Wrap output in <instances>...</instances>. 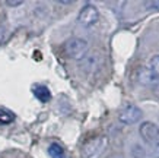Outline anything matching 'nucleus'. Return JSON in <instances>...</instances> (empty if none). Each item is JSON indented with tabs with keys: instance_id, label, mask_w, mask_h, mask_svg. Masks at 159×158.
I'll return each instance as SVG.
<instances>
[{
	"instance_id": "16",
	"label": "nucleus",
	"mask_w": 159,
	"mask_h": 158,
	"mask_svg": "<svg viewBox=\"0 0 159 158\" xmlns=\"http://www.w3.org/2000/svg\"><path fill=\"white\" fill-rule=\"evenodd\" d=\"M153 89H155V94H156V95L159 97V85H156V86L153 88Z\"/></svg>"
},
{
	"instance_id": "1",
	"label": "nucleus",
	"mask_w": 159,
	"mask_h": 158,
	"mask_svg": "<svg viewBox=\"0 0 159 158\" xmlns=\"http://www.w3.org/2000/svg\"><path fill=\"white\" fill-rule=\"evenodd\" d=\"M88 51V43L83 38H69L64 43V53L67 54V57L73 59V60H80L85 57V54Z\"/></svg>"
},
{
	"instance_id": "3",
	"label": "nucleus",
	"mask_w": 159,
	"mask_h": 158,
	"mask_svg": "<svg viewBox=\"0 0 159 158\" xmlns=\"http://www.w3.org/2000/svg\"><path fill=\"white\" fill-rule=\"evenodd\" d=\"M142 110L134 104H127L123 107V110L118 114V120L123 125H134L142 119Z\"/></svg>"
},
{
	"instance_id": "4",
	"label": "nucleus",
	"mask_w": 159,
	"mask_h": 158,
	"mask_svg": "<svg viewBox=\"0 0 159 158\" xmlns=\"http://www.w3.org/2000/svg\"><path fill=\"white\" fill-rule=\"evenodd\" d=\"M98 19H99V12L93 5H85L77 16V21L85 26H91V25L97 24Z\"/></svg>"
},
{
	"instance_id": "14",
	"label": "nucleus",
	"mask_w": 159,
	"mask_h": 158,
	"mask_svg": "<svg viewBox=\"0 0 159 158\" xmlns=\"http://www.w3.org/2000/svg\"><path fill=\"white\" fill-rule=\"evenodd\" d=\"M150 154H152L155 158H159V145L152 146V148H150Z\"/></svg>"
},
{
	"instance_id": "7",
	"label": "nucleus",
	"mask_w": 159,
	"mask_h": 158,
	"mask_svg": "<svg viewBox=\"0 0 159 158\" xmlns=\"http://www.w3.org/2000/svg\"><path fill=\"white\" fill-rule=\"evenodd\" d=\"M32 92L37 97V100L41 101V103H48L51 100V92L45 85H35L32 88Z\"/></svg>"
},
{
	"instance_id": "5",
	"label": "nucleus",
	"mask_w": 159,
	"mask_h": 158,
	"mask_svg": "<svg viewBox=\"0 0 159 158\" xmlns=\"http://www.w3.org/2000/svg\"><path fill=\"white\" fill-rule=\"evenodd\" d=\"M102 146V139L101 138H92L88 142H85L82 146V157L83 158H92L97 155L99 148Z\"/></svg>"
},
{
	"instance_id": "12",
	"label": "nucleus",
	"mask_w": 159,
	"mask_h": 158,
	"mask_svg": "<svg viewBox=\"0 0 159 158\" xmlns=\"http://www.w3.org/2000/svg\"><path fill=\"white\" fill-rule=\"evenodd\" d=\"M143 5L149 10H159V0H156V2H145Z\"/></svg>"
},
{
	"instance_id": "10",
	"label": "nucleus",
	"mask_w": 159,
	"mask_h": 158,
	"mask_svg": "<svg viewBox=\"0 0 159 158\" xmlns=\"http://www.w3.org/2000/svg\"><path fill=\"white\" fill-rule=\"evenodd\" d=\"M131 155H133V158H145L146 157L145 148H142L140 145H134L131 148Z\"/></svg>"
},
{
	"instance_id": "8",
	"label": "nucleus",
	"mask_w": 159,
	"mask_h": 158,
	"mask_svg": "<svg viewBox=\"0 0 159 158\" xmlns=\"http://www.w3.org/2000/svg\"><path fill=\"white\" fill-rule=\"evenodd\" d=\"M48 155L51 158H64L66 157L63 146L60 144H57V142H53V144L48 146Z\"/></svg>"
},
{
	"instance_id": "15",
	"label": "nucleus",
	"mask_w": 159,
	"mask_h": 158,
	"mask_svg": "<svg viewBox=\"0 0 159 158\" xmlns=\"http://www.w3.org/2000/svg\"><path fill=\"white\" fill-rule=\"evenodd\" d=\"M5 35H6V28L3 25H0V44L3 43V40H5Z\"/></svg>"
},
{
	"instance_id": "13",
	"label": "nucleus",
	"mask_w": 159,
	"mask_h": 158,
	"mask_svg": "<svg viewBox=\"0 0 159 158\" xmlns=\"http://www.w3.org/2000/svg\"><path fill=\"white\" fill-rule=\"evenodd\" d=\"M6 5H7V6H13V7H16V6L24 5V2H22V0H6Z\"/></svg>"
},
{
	"instance_id": "2",
	"label": "nucleus",
	"mask_w": 159,
	"mask_h": 158,
	"mask_svg": "<svg viewBox=\"0 0 159 158\" xmlns=\"http://www.w3.org/2000/svg\"><path fill=\"white\" fill-rule=\"evenodd\" d=\"M140 136L149 145V148L159 145V126L152 122H143L139 127Z\"/></svg>"
},
{
	"instance_id": "6",
	"label": "nucleus",
	"mask_w": 159,
	"mask_h": 158,
	"mask_svg": "<svg viewBox=\"0 0 159 158\" xmlns=\"http://www.w3.org/2000/svg\"><path fill=\"white\" fill-rule=\"evenodd\" d=\"M137 79H139L140 84L143 85H149V86H156L159 85V76L156 73H153L149 67H142L139 70V75H137Z\"/></svg>"
},
{
	"instance_id": "9",
	"label": "nucleus",
	"mask_w": 159,
	"mask_h": 158,
	"mask_svg": "<svg viewBox=\"0 0 159 158\" xmlns=\"http://www.w3.org/2000/svg\"><path fill=\"white\" fill-rule=\"evenodd\" d=\"M13 119L15 117L10 111L5 110V108H0V125H7V123H10Z\"/></svg>"
},
{
	"instance_id": "11",
	"label": "nucleus",
	"mask_w": 159,
	"mask_h": 158,
	"mask_svg": "<svg viewBox=\"0 0 159 158\" xmlns=\"http://www.w3.org/2000/svg\"><path fill=\"white\" fill-rule=\"evenodd\" d=\"M149 69L159 76V56H153L149 62Z\"/></svg>"
}]
</instances>
